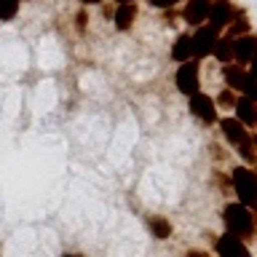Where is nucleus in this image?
<instances>
[{
	"instance_id": "f257e3e1",
	"label": "nucleus",
	"mask_w": 257,
	"mask_h": 257,
	"mask_svg": "<svg viewBox=\"0 0 257 257\" xmlns=\"http://www.w3.org/2000/svg\"><path fill=\"white\" fill-rule=\"evenodd\" d=\"M222 222H225V233L236 236L241 241L257 238V214L252 209H246L238 201H230L222 209Z\"/></svg>"
},
{
	"instance_id": "f03ea898",
	"label": "nucleus",
	"mask_w": 257,
	"mask_h": 257,
	"mask_svg": "<svg viewBox=\"0 0 257 257\" xmlns=\"http://www.w3.org/2000/svg\"><path fill=\"white\" fill-rule=\"evenodd\" d=\"M230 182H233V190H236V201L257 214V174H254V169L238 164L230 172Z\"/></svg>"
},
{
	"instance_id": "7ed1b4c3",
	"label": "nucleus",
	"mask_w": 257,
	"mask_h": 257,
	"mask_svg": "<svg viewBox=\"0 0 257 257\" xmlns=\"http://www.w3.org/2000/svg\"><path fill=\"white\" fill-rule=\"evenodd\" d=\"M174 86L182 96H190L201 91V62L198 59H188L182 62L174 72Z\"/></svg>"
},
{
	"instance_id": "20e7f679",
	"label": "nucleus",
	"mask_w": 257,
	"mask_h": 257,
	"mask_svg": "<svg viewBox=\"0 0 257 257\" xmlns=\"http://www.w3.org/2000/svg\"><path fill=\"white\" fill-rule=\"evenodd\" d=\"M188 110H190V115L201 120L204 126H214L217 120H220V112H217V104H214V96H209L204 91H198V94H193L190 99H188Z\"/></svg>"
},
{
	"instance_id": "39448f33",
	"label": "nucleus",
	"mask_w": 257,
	"mask_h": 257,
	"mask_svg": "<svg viewBox=\"0 0 257 257\" xmlns=\"http://www.w3.org/2000/svg\"><path fill=\"white\" fill-rule=\"evenodd\" d=\"M217 40H220V32H217L214 27H209V24L196 27L193 30V56H196L198 62L206 59V56H212Z\"/></svg>"
},
{
	"instance_id": "423d86ee",
	"label": "nucleus",
	"mask_w": 257,
	"mask_h": 257,
	"mask_svg": "<svg viewBox=\"0 0 257 257\" xmlns=\"http://www.w3.org/2000/svg\"><path fill=\"white\" fill-rule=\"evenodd\" d=\"M238 8L233 6V0H212V8H209V16H206V24L214 27L217 32L228 30V24L233 22Z\"/></svg>"
},
{
	"instance_id": "0eeeda50",
	"label": "nucleus",
	"mask_w": 257,
	"mask_h": 257,
	"mask_svg": "<svg viewBox=\"0 0 257 257\" xmlns=\"http://www.w3.org/2000/svg\"><path fill=\"white\" fill-rule=\"evenodd\" d=\"M217 123H220V132H222V137L228 140V145H230L233 150L241 148V145H246V142H252V134H249V128H246L244 123H238V120L233 118V115L220 118Z\"/></svg>"
},
{
	"instance_id": "6e6552de",
	"label": "nucleus",
	"mask_w": 257,
	"mask_h": 257,
	"mask_svg": "<svg viewBox=\"0 0 257 257\" xmlns=\"http://www.w3.org/2000/svg\"><path fill=\"white\" fill-rule=\"evenodd\" d=\"M209 8H212V0H185V8H182V19L190 30L206 24V16H209Z\"/></svg>"
},
{
	"instance_id": "1a4fd4ad",
	"label": "nucleus",
	"mask_w": 257,
	"mask_h": 257,
	"mask_svg": "<svg viewBox=\"0 0 257 257\" xmlns=\"http://www.w3.org/2000/svg\"><path fill=\"white\" fill-rule=\"evenodd\" d=\"M217 257H252V252H249L246 241H241L236 236H230V233H222L220 238H217Z\"/></svg>"
},
{
	"instance_id": "9d476101",
	"label": "nucleus",
	"mask_w": 257,
	"mask_h": 257,
	"mask_svg": "<svg viewBox=\"0 0 257 257\" xmlns=\"http://www.w3.org/2000/svg\"><path fill=\"white\" fill-rule=\"evenodd\" d=\"M246 78H249V72L246 67H241V64H222V80H225V88H230V91H236L241 94L244 91V86H246Z\"/></svg>"
},
{
	"instance_id": "9b49d317",
	"label": "nucleus",
	"mask_w": 257,
	"mask_h": 257,
	"mask_svg": "<svg viewBox=\"0 0 257 257\" xmlns=\"http://www.w3.org/2000/svg\"><path fill=\"white\" fill-rule=\"evenodd\" d=\"M254 54H257V35H254V32L236 38V56H233V64H241V67H246L249 59H252Z\"/></svg>"
},
{
	"instance_id": "f8f14e48",
	"label": "nucleus",
	"mask_w": 257,
	"mask_h": 257,
	"mask_svg": "<svg viewBox=\"0 0 257 257\" xmlns=\"http://www.w3.org/2000/svg\"><path fill=\"white\" fill-rule=\"evenodd\" d=\"M172 59L177 64H182L188 59H196V56H193V32H182V35H177L174 46H172Z\"/></svg>"
},
{
	"instance_id": "ddd939ff",
	"label": "nucleus",
	"mask_w": 257,
	"mask_h": 257,
	"mask_svg": "<svg viewBox=\"0 0 257 257\" xmlns=\"http://www.w3.org/2000/svg\"><path fill=\"white\" fill-rule=\"evenodd\" d=\"M233 110H236V115H233V118H236L238 123H244L246 128H254L257 104H254L252 99H246V96H241V94H238V99H236V107H233Z\"/></svg>"
},
{
	"instance_id": "4468645a",
	"label": "nucleus",
	"mask_w": 257,
	"mask_h": 257,
	"mask_svg": "<svg viewBox=\"0 0 257 257\" xmlns=\"http://www.w3.org/2000/svg\"><path fill=\"white\" fill-rule=\"evenodd\" d=\"M137 19V3H126V6H115V14H112V22H115L118 32H128L134 27Z\"/></svg>"
},
{
	"instance_id": "2eb2a0df",
	"label": "nucleus",
	"mask_w": 257,
	"mask_h": 257,
	"mask_svg": "<svg viewBox=\"0 0 257 257\" xmlns=\"http://www.w3.org/2000/svg\"><path fill=\"white\" fill-rule=\"evenodd\" d=\"M212 56H214V59L220 62V64H230L233 56H236V40L228 38V35H220V40H217Z\"/></svg>"
},
{
	"instance_id": "dca6fc26",
	"label": "nucleus",
	"mask_w": 257,
	"mask_h": 257,
	"mask_svg": "<svg viewBox=\"0 0 257 257\" xmlns=\"http://www.w3.org/2000/svg\"><path fill=\"white\" fill-rule=\"evenodd\" d=\"M252 32V24H249V16H246V11H236V16H233V22L228 24V30H225V35L228 38H241V35H249Z\"/></svg>"
},
{
	"instance_id": "f3484780",
	"label": "nucleus",
	"mask_w": 257,
	"mask_h": 257,
	"mask_svg": "<svg viewBox=\"0 0 257 257\" xmlns=\"http://www.w3.org/2000/svg\"><path fill=\"white\" fill-rule=\"evenodd\" d=\"M148 228H150V233H153L158 241H166L169 236H172V222H169L166 217H150V220H148Z\"/></svg>"
},
{
	"instance_id": "a211bd4d",
	"label": "nucleus",
	"mask_w": 257,
	"mask_h": 257,
	"mask_svg": "<svg viewBox=\"0 0 257 257\" xmlns=\"http://www.w3.org/2000/svg\"><path fill=\"white\" fill-rule=\"evenodd\" d=\"M19 8H22L19 0H0V22H11V19H16Z\"/></svg>"
},
{
	"instance_id": "6ab92c4d",
	"label": "nucleus",
	"mask_w": 257,
	"mask_h": 257,
	"mask_svg": "<svg viewBox=\"0 0 257 257\" xmlns=\"http://www.w3.org/2000/svg\"><path fill=\"white\" fill-rule=\"evenodd\" d=\"M236 99H238L236 91H230V88H222V91L214 96V104H217V107H225V110H233V107H236Z\"/></svg>"
},
{
	"instance_id": "aec40b11",
	"label": "nucleus",
	"mask_w": 257,
	"mask_h": 257,
	"mask_svg": "<svg viewBox=\"0 0 257 257\" xmlns=\"http://www.w3.org/2000/svg\"><path fill=\"white\" fill-rule=\"evenodd\" d=\"M150 8H158V11H169V8H174L177 3H182V0H148Z\"/></svg>"
},
{
	"instance_id": "412c9836",
	"label": "nucleus",
	"mask_w": 257,
	"mask_h": 257,
	"mask_svg": "<svg viewBox=\"0 0 257 257\" xmlns=\"http://www.w3.org/2000/svg\"><path fill=\"white\" fill-rule=\"evenodd\" d=\"M246 72H249L252 78H257V54L252 56V59H249V64H246Z\"/></svg>"
},
{
	"instance_id": "4be33fe9",
	"label": "nucleus",
	"mask_w": 257,
	"mask_h": 257,
	"mask_svg": "<svg viewBox=\"0 0 257 257\" xmlns=\"http://www.w3.org/2000/svg\"><path fill=\"white\" fill-rule=\"evenodd\" d=\"M75 22H78V30H83L86 24H88V14H86V11H80V14L75 16Z\"/></svg>"
},
{
	"instance_id": "5701e85b",
	"label": "nucleus",
	"mask_w": 257,
	"mask_h": 257,
	"mask_svg": "<svg viewBox=\"0 0 257 257\" xmlns=\"http://www.w3.org/2000/svg\"><path fill=\"white\" fill-rule=\"evenodd\" d=\"M185 257H212L209 252H201V249H190V252H185Z\"/></svg>"
},
{
	"instance_id": "b1692460",
	"label": "nucleus",
	"mask_w": 257,
	"mask_h": 257,
	"mask_svg": "<svg viewBox=\"0 0 257 257\" xmlns=\"http://www.w3.org/2000/svg\"><path fill=\"white\" fill-rule=\"evenodd\" d=\"M83 6H96V3H102V0H80Z\"/></svg>"
},
{
	"instance_id": "393cba45",
	"label": "nucleus",
	"mask_w": 257,
	"mask_h": 257,
	"mask_svg": "<svg viewBox=\"0 0 257 257\" xmlns=\"http://www.w3.org/2000/svg\"><path fill=\"white\" fill-rule=\"evenodd\" d=\"M126 3H137V0H115V6H126Z\"/></svg>"
},
{
	"instance_id": "a878e982",
	"label": "nucleus",
	"mask_w": 257,
	"mask_h": 257,
	"mask_svg": "<svg viewBox=\"0 0 257 257\" xmlns=\"http://www.w3.org/2000/svg\"><path fill=\"white\" fill-rule=\"evenodd\" d=\"M62 257H83V254H75V252H64Z\"/></svg>"
},
{
	"instance_id": "bb28decb",
	"label": "nucleus",
	"mask_w": 257,
	"mask_h": 257,
	"mask_svg": "<svg viewBox=\"0 0 257 257\" xmlns=\"http://www.w3.org/2000/svg\"><path fill=\"white\" fill-rule=\"evenodd\" d=\"M252 142H254V150H257V134H252Z\"/></svg>"
},
{
	"instance_id": "cd10ccee",
	"label": "nucleus",
	"mask_w": 257,
	"mask_h": 257,
	"mask_svg": "<svg viewBox=\"0 0 257 257\" xmlns=\"http://www.w3.org/2000/svg\"><path fill=\"white\" fill-rule=\"evenodd\" d=\"M254 128H257V115H254Z\"/></svg>"
},
{
	"instance_id": "c85d7f7f",
	"label": "nucleus",
	"mask_w": 257,
	"mask_h": 257,
	"mask_svg": "<svg viewBox=\"0 0 257 257\" xmlns=\"http://www.w3.org/2000/svg\"><path fill=\"white\" fill-rule=\"evenodd\" d=\"M254 174H257V169H254Z\"/></svg>"
},
{
	"instance_id": "c756f323",
	"label": "nucleus",
	"mask_w": 257,
	"mask_h": 257,
	"mask_svg": "<svg viewBox=\"0 0 257 257\" xmlns=\"http://www.w3.org/2000/svg\"><path fill=\"white\" fill-rule=\"evenodd\" d=\"M19 3H22V0H19Z\"/></svg>"
}]
</instances>
